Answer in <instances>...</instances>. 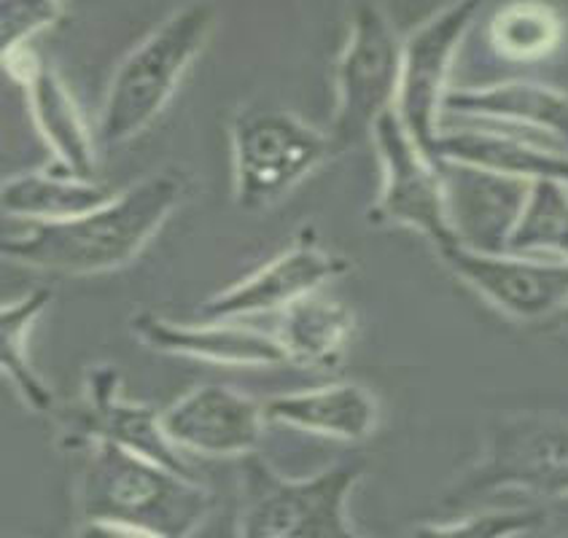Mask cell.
Here are the masks:
<instances>
[{"instance_id": "1", "label": "cell", "mask_w": 568, "mask_h": 538, "mask_svg": "<svg viewBox=\"0 0 568 538\" xmlns=\"http://www.w3.org/2000/svg\"><path fill=\"white\" fill-rule=\"evenodd\" d=\"M75 506L84 536H192L213 509L211 487L111 441H84Z\"/></svg>"}, {"instance_id": "2", "label": "cell", "mask_w": 568, "mask_h": 538, "mask_svg": "<svg viewBox=\"0 0 568 538\" xmlns=\"http://www.w3.org/2000/svg\"><path fill=\"white\" fill-rule=\"evenodd\" d=\"M184 197V179L162 170L135 181L90 213L38 221L28 232L6 237L0 251L9 262L54 275H100L128 267Z\"/></svg>"}, {"instance_id": "3", "label": "cell", "mask_w": 568, "mask_h": 538, "mask_svg": "<svg viewBox=\"0 0 568 538\" xmlns=\"http://www.w3.org/2000/svg\"><path fill=\"white\" fill-rule=\"evenodd\" d=\"M216 19V3L192 0L156 24L119 62L105 92L100 141L105 145L128 143L160 119L181 79L211 41Z\"/></svg>"}, {"instance_id": "4", "label": "cell", "mask_w": 568, "mask_h": 538, "mask_svg": "<svg viewBox=\"0 0 568 538\" xmlns=\"http://www.w3.org/2000/svg\"><path fill=\"white\" fill-rule=\"evenodd\" d=\"M362 464H334L315 477L286 479L254 453L243 458V511L237 534L243 538H351L348 520L353 487Z\"/></svg>"}, {"instance_id": "5", "label": "cell", "mask_w": 568, "mask_h": 538, "mask_svg": "<svg viewBox=\"0 0 568 538\" xmlns=\"http://www.w3.org/2000/svg\"><path fill=\"white\" fill-rule=\"evenodd\" d=\"M337 156L321 132L283 108H248L232 122V173L240 211L262 213Z\"/></svg>"}, {"instance_id": "6", "label": "cell", "mask_w": 568, "mask_h": 538, "mask_svg": "<svg viewBox=\"0 0 568 538\" xmlns=\"http://www.w3.org/2000/svg\"><path fill=\"white\" fill-rule=\"evenodd\" d=\"M402 73V41L375 0H358L351 28L337 57V111L329 138L343 154L372 141L385 113L394 111Z\"/></svg>"}, {"instance_id": "7", "label": "cell", "mask_w": 568, "mask_h": 538, "mask_svg": "<svg viewBox=\"0 0 568 538\" xmlns=\"http://www.w3.org/2000/svg\"><path fill=\"white\" fill-rule=\"evenodd\" d=\"M383 168V186L369 207V224L404 226L423 234L437 251L458 243L447 213L439 164L409 138L396 111L385 113L372 132Z\"/></svg>"}, {"instance_id": "8", "label": "cell", "mask_w": 568, "mask_h": 538, "mask_svg": "<svg viewBox=\"0 0 568 538\" xmlns=\"http://www.w3.org/2000/svg\"><path fill=\"white\" fill-rule=\"evenodd\" d=\"M483 9V0H453L402 41V73L396 116L415 143L437 162L439 116L445 108L447 75L460 41Z\"/></svg>"}, {"instance_id": "9", "label": "cell", "mask_w": 568, "mask_h": 538, "mask_svg": "<svg viewBox=\"0 0 568 538\" xmlns=\"http://www.w3.org/2000/svg\"><path fill=\"white\" fill-rule=\"evenodd\" d=\"M439 258L488 305L515 321H545L568 309V262L547 253L475 251L450 245Z\"/></svg>"}, {"instance_id": "10", "label": "cell", "mask_w": 568, "mask_h": 538, "mask_svg": "<svg viewBox=\"0 0 568 538\" xmlns=\"http://www.w3.org/2000/svg\"><path fill=\"white\" fill-rule=\"evenodd\" d=\"M520 487L536 496H568V423L547 417H513L490 436L483 464L450 493L447 501H469L488 490Z\"/></svg>"}, {"instance_id": "11", "label": "cell", "mask_w": 568, "mask_h": 538, "mask_svg": "<svg viewBox=\"0 0 568 538\" xmlns=\"http://www.w3.org/2000/svg\"><path fill=\"white\" fill-rule=\"evenodd\" d=\"M119 385H122L119 372L109 364H98L87 372L84 398L60 415L65 426L62 447L71 449L84 441H111V445L194 477L184 455L168 439L162 413H156L149 404L124 398L119 394Z\"/></svg>"}, {"instance_id": "12", "label": "cell", "mask_w": 568, "mask_h": 538, "mask_svg": "<svg viewBox=\"0 0 568 538\" xmlns=\"http://www.w3.org/2000/svg\"><path fill=\"white\" fill-rule=\"evenodd\" d=\"M351 270L348 258L326 251L313 237H300L292 248L277 253L235 286L219 291L200 307L202 321H237L245 315L275 313L324 283L343 277Z\"/></svg>"}, {"instance_id": "13", "label": "cell", "mask_w": 568, "mask_h": 538, "mask_svg": "<svg viewBox=\"0 0 568 538\" xmlns=\"http://www.w3.org/2000/svg\"><path fill=\"white\" fill-rule=\"evenodd\" d=\"M264 404L226 385H197L162 413L168 439L211 458H245L262 439Z\"/></svg>"}, {"instance_id": "14", "label": "cell", "mask_w": 568, "mask_h": 538, "mask_svg": "<svg viewBox=\"0 0 568 538\" xmlns=\"http://www.w3.org/2000/svg\"><path fill=\"white\" fill-rule=\"evenodd\" d=\"M3 62L6 71L22 84L38 132L54 156L52 168L75 179L94 181L98 156L92 132L60 73L28 47L6 54Z\"/></svg>"}, {"instance_id": "15", "label": "cell", "mask_w": 568, "mask_h": 538, "mask_svg": "<svg viewBox=\"0 0 568 538\" xmlns=\"http://www.w3.org/2000/svg\"><path fill=\"white\" fill-rule=\"evenodd\" d=\"M437 164L458 243L488 253L507 251V240L520 219L531 183L471 164L447 160H437Z\"/></svg>"}, {"instance_id": "16", "label": "cell", "mask_w": 568, "mask_h": 538, "mask_svg": "<svg viewBox=\"0 0 568 538\" xmlns=\"http://www.w3.org/2000/svg\"><path fill=\"white\" fill-rule=\"evenodd\" d=\"M130 332L138 342L168 356L205 361L221 366H283L286 351L275 334L235 326L230 321L179 323L154 313H138L130 318Z\"/></svg>"}, {"instance_id": "17", "label": "cell", "mask_w": 568, "mask_h": 538, "mask_svg": "<svg viewBox=\"0 0 568 538\" xmlns=\"http://www.w3.org/2000/svg\"><path fill=\"white\" fill-rule=\"evenodd\" d=\"M442 111L507 126L528 138H545L568 149V94L534 81H507L483 90H450Z\"/></svg>"}, {"instance_id": "18", "label": "cell", "mask_w": 568, "mask_h": 538, "mask_svg": "<svg viewBox=\"0 0 568 538\" xmlns=\"http://www.w3.org/2000/svg\"><path fill=\"white\" fill-rule=\"evenodd\" d=\"M437 160L471 164L520 181H560L568 186V154L513 130L439 132Z\"/></svg>"}, {"instance_id": "19", "label": "cell", "mask_w": 568, "mask_h": 538, "mask_svg": "<svg viewBox=\"0 0 568 538\" xmlns=\"http://www.w3.org/2000/svg\"><path fill=\"white\" fill-rule=\"evenodd\" d=\"M264 417L326 439L364 441L375 434L377 402L362 385L339 383L267 398Z\"/></svg>"}, {"instance_id": "20", "label": "cell", "mask_w": 568, "mask_h": 538, "mask_svg": "<svg viewBox=\"0 0 568 538\" xmlns=\"http://www.w3.org/2000/svg\"><path fill=\"white\" fill-rule=\"evenodd\" d=\"M356 321L343 302L318 291L281 309L275 337L286 351L288 364L302 369H334L348 351Z\"/></svg>"}, {"instance_id": "21", "label": "cell", "mask_w": 568, "mask_h": 538, "mask_svg": "<svg viewBox=\"0 0 568 538\" xmlns=\"http://www.w3.org/2000/svg\"><path fill=\"white\" fill-rule=\"evenodd\" d=\"M113 197L98 181L75 179L60 170H33V173L11 175L0 186V207L9 219L65 221L94 211Z\"/></svg>"}, {"instance_id": "22", "label": "cell", "mask_w": 568, "mask_h": 538, "mask_svg": "<svg viewBox=\"0 0 568 538\" xmlns=\"http://www.w3.org/2000/svg\"><path fill=\"white\" fill-rule=\"evenodd\" d=\"M49 302H52V291L33 288L22 300L9 302L0 309V366H3V375L11 379L24 407L38 415H49L57 409L52 388L43 383L36 366L30 364L28 347L30 332H33L43 309L49 307Z\"/></svg>"}, {"instance_id": "23", "label": "cell", "mask_w": 568, "mask_h": 538, "mask_svg": "<svg viewBox=\"0 0 568 538\" xmlns=\"http://www.w3.org/2000/svg\"><path fill=\"white\" fill-rule=\"evenodd\" d=\"M564 22L541 0H515L490 19V43L501 57L517 62L541 60L560 47Z\"/></svg>"}, {"instance_id": "24", "label": "cell", "mask_w": 568, "mask_h": 538, "mask_svg": "<svg viewBox=\"0 0 568 538\" xmlns=\"http://www.w3.org/2000/svg\"><path fill=\"white\" fill-rule=\"evenodd\" d=\"M507 251L547 253L568 262V186L560 181H534L507 240Z\"/></svg>"}, {"instance_id": "25", "label": "cell", "mask_w": 568, "mask_h": 538, "mask_svg": "<svg viewBox=\"0 0 568 538\" xmlns=\"http://www.w3.org/2000/svg\"><path fill=\"white\" fill-rule=\"evenodd\" d=\"M545 525V511L541 509H504V511H483V515L460 517L453 522L420 525L418 534L426 536H520L534 534Z\"/></svg>"}, {"instance_id": "26", "label": "cell", "mask_w": 568, "mask_h": 538, "mask_svg": "<svg viewBox=\"0 0 568 538\" xmlns=\"http://www.w3.org/2000/svg\"><path fill=\"white\" fill-rule=\"evenodd\" d=\"M60 19V0H0V43L3 57L28 47L41 30Z\"/></svg>"}]
</instances>
